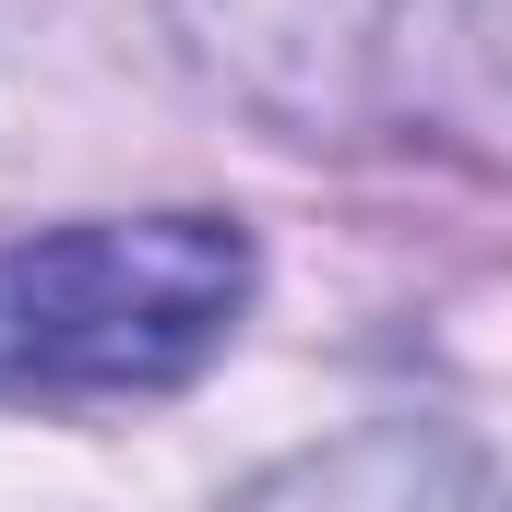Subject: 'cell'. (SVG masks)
Segmentation results:
<instances>
[{"label": "cell", "mask_w": 512, "mask_h": 512, "mask_svg": "<svg viewBox=\"0 0 512 512\" xmlns=\"http://www.w3.org/2000/svg\"><path fill=\"white\" fill-rule=\"evenodd\" d=\"M167 36L286 143H465L512 120V0H167Z\"/></svg>", "instance_id": "1"}, {"label": "cell", "mask_w": 512, "mask_h": 512, "mask_svg": "<svg viewBox=\"0 0 512 512\" xmlns=\"http://www.w3.org/2000/svg\"><path fill=\"white\" fill-rule=\"evenodd\" d=\"M227 512H512V477L477 441L393 417V429H358V441H334V453L274 465V477L239 489Z\"/></svg>", "instance_id": "3"}, {"label": "cell", "mask_w": 512, "mask_h": 512, "mask_svg": "<svg viewBox=\"0 0 512 512\" xmlns=\"http://www.w3.org/2000/svg\"><path fill=\"white\" fill-rule=\"evenodd\" d=\"M251 310L227 215H84L0 251V393H167Z\"/></svg>", "instance_id": "2"}]
</instances>
